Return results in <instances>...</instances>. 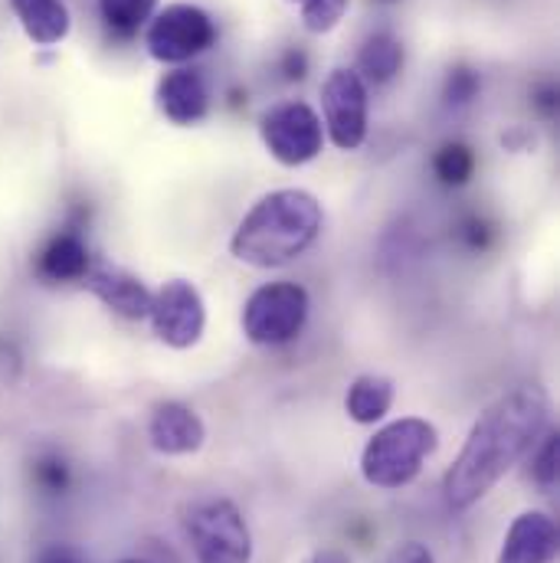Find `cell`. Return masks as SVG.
<instances>
[{"label": "cell", "mask_w": 560, "mask_h": 563, "mask_svg": "<svg viewBox=\"0 0 560 563\" xmlns=\"http://www.w3.org/2000/svg\"><path fill=\"white\" fill-rule=\"evenodd\" d=\"M147 439L151 449L161 455H190L207 442V426L187 404L164 400L151 410Z\"/></svg>", "instance_id": "cell-11"}, {"label": "cell", "mask_w": 560, "mask_h": 563, "mask_svg": "<svg viewBox=\"0 0 560 563\" xmlns=\"http://www.w3.org/2000/svg\"><path fill=\"white\" fill-rule=\"evenodd\" d=\"M157 109L174 125H197L210 112V92L197 69H174L157 82Z\"/></svg>", "instance_id": "cell-13"}, {"label": "cell", "mask_w": 560, "mask_h": 563, "mask_svg": "<svg viewBox=\"0 0 560 563\" xmlns=\"http://www.w3.org/2000/svg\"><path fill=\"white\" fill-rule=\"evenodd\" d=\"M33 482L50 495H63L69 488V465L59 455H43L33 465Z\"/></svg>", "instance_id": "cell-22"}, {"label": "cell", "mask_w": 560, "mask_h": 563, "mask_svg": "<svg viewBox=\"0 0 560 563\" xmlns=\"http://www.w3.org/2000/svg\"><path fill=\"white\" fill-rule=\"evenodd\" d=\"M387 563H436L432 561V554H429V548L420 544V541H407V544H400Z\"/></svg>", "instance_id": "cell-24"}, {"label": "cell", "mask_w": 560, "mask_h": 563, "mask_svg": "<svg viewBox=\"0 0 560 563\" xmlns=\"http://www.w3.org/2000/svg\"><path fill=\"white\" fill-rule=\"evenodd\" d=\"M23 33L36 46H56L69 36V7L63 0H10Z\"/></svg>", "instance_id": "cell-14"}, {"label": "cell", "mask_w": 560, "mask_h": 563, "mask_svg": "<svg viewBox=\"0 0 560 563\" xmlns=\"http://www.w3.org/2000/svg\"><path fill=\"white\" fill-rule=\"evenodd\" d=\"M122 563H147V561H122Z\"/></svg>", "instance_id": "cell-29"}, {"label": "cell", "mask_w": 560, "mask_h": 563, "mask_svg": "<svg viewBox=\"0 0 560 563\" xmlns=\"http://www.w3.org/2000/svg\"><path fill=\"white\" fill-rule=\"evenodd\" d=\"M391 407H394V384L381 374H364L348 387L344 410L361 426H374L377 420H384Z\"/></svg>", "instance_id": "cell-16"}, {"label": "cell", "mask_w": 560, "mask_h": 563, "mask_svg": "<svg viewBox=\"0 0 560 563\" xmlns=\"http://www.w3.org/2000/svg\"><path fill=\"white\" fill-rule=\"evenodd\" d=\"M147 318H151V328H154L161 344H167L174 351H187V347L200 344L204 328H207L204 295L197 291L194 282H164L157 291H151Z\"/></svg>", "instance_id": "cell-7"}, {"label": "cell", "mask_w": 560, "mask_h": 563, "mask_svg": "<svg viewBox=\"0 0 560 563\" xmlns=\"http://www.w3.org/2000/svg\"><path fill=\"white\" fill-rule=\"evenodd\" d=\"M308 321V291L295 282H270L243 305V334L260 347H282Z\"/></svg>", "instance_id": "cell-5"}, {"label": "cell", "mask_w": 560, "mask_h": 563, "mask_svg": "<svg viewBox=\"0 0 560 563\" xmlns=\"http://www.w3.org/2000/svg\"><path fill=\"white\" fill-rule=\"evenodd\" d=\"M479 73H472L469 66H455L446 79V102L449 106H469L479 96Z\"/></svg>", "instance_id": "cell-23"}, {"label": "cell", "mask_w": 560, "mask_h": 563, "mask_svg": "<svg viewBox=\"0 0 560 563\" xmlns=\"http://www.w3.org/2000/svg\"><path fill=\"white\" fill-rule=\"evenodd\" d=\"M558 548V521L545 511H521L512 521L495 563H554Z\"/></svg>", "instance_id": "cell-10"}, {"label": "cell", "mask_w": 560, "mask_h": 563, "mask_svg": "<svg viewBox=\"0 0 560 563\" xmlns=\"http://www.w3.org/2000/svg\"><path fill=\"white\" fill-rule=\"evenodd\" d=\"M83 282H86V288L109 311H116V314H122L129 321H141L151 311V291H147V285L135 273L122 269V266H112V263L92 266Z\"/></svg>", "instance_id": "cell-12"}, {"label": "cell", "mask_w": 560, "mask_h": 563, "mask_svg": "<svg viewBox=\"0 0 560 563\" xmlns=\"http://www.w3.org/2000/svg\"><path fill=\"white\" fill-rule=\"evenodd\" d=\"M36 563H83V561H79V554H76V551H69V548H59V544H56V548H46Z\"/></svg>", "instance_id": "cell-27"}, {"label": "cell", "mask_w": 560, "mask_h": 563, "mask_svg": "<svg viewBox=\"0 0 560 563\" xmlns=\"http://www.w3.org/2000/svg\"><path fill=\"white\" fill-rule=\"evenodd\" d=\"M558 432H545V435L538 439V452H535V459H531V482H535L541 492H554V488H558Z\"/></svg>", "instance_id": "cell-21"}, {"label": "cell", "mask_w": 560, "mask_h": 563, "mask_svg": "<svg viewBox=\"0 0 560 563\" xmlns=\"http://www.w3.org/2000/svg\"><path fill=\"white\" fill-rule=\"evenodd\" d=\"M154 7H157V0H99L106 26L119 36H135L151 20Z\"/></svg>", "instance_id": "cell-18"}, {"label": "cell", "mask_w": 560, "mask_h": 563, "mask_svg": "<svg viewBox=\"0 0 560 563\" xmlns=\"http://www.w3.org/2000/svg\"><path fill=\"white\" fill-rule=\"evenodd\" d=\"M325 210L315 194L285 187L260 197L230 236V256L253 269H279L305 256L321 236Z\"/></svg>", "instance_id": "cell-2"}, {"label": "cell", "mask_w": 560, "mask_h": 563, "mask_svg": "<svg viewBox=\"0 0 560 563\" xmlns=\"http://www.w3.org/2000/svg\"><path fill=\"white\" fill-rule=\"evenodd\" d=\"M432 170L446 187H462L475 170V151L462 141H446L432 157Z\"/></svg>", "instance_id": "cell-19"}, {"label": "cell", "mask_w": 560, "mask_h": 563, "mask_svg": "<svg viewBox=\"0 0 560 563\" xmlns=\"http://www.w3.org/2000/svg\"><path fill=\"white\" fill-rule=\"evenodd\" d=\"M305 563H351V558L338 548H318L305 558Z\"/></svg>", "instance_id": "cell-26"}, {"label": "cell", "mask_w": 560, "mask_h": 563, "mask_svg": "<svg viewBox=\"0 0 560 563\" xmlns=\"http://www.w3.org/2000/svg\"><path fill=\"white\" fill-rule=\"evenodd\" d=\"M387 3H391V0H387Z\"/></svg>", "instance_id": "cell-30"}, {"label": "cell", "mask_w": 560, "mask_h": 563, "mask_svg": "<svg viewBox=\"0 0 560 563\" xmlns=\"http://www.w3.org/2000/svg\"><path fill=\"white\" fill-rule=\"evenodd\" d=\"M92 269L89 250L76 233H59L36 260V273L46 282H83Z\"/></svg>", "instance_id": "cell-15"}, {"label": "cell", "mask_w": 560, "mask_h": 563, "mask_svg": "<svg viewBox=\"0 0 560 563\" xmlns=\"http://www.w3.org/2000/svg\"><path fill=\"white\" fill-rule=\"evenodd\" d=\"M548 417L551 404L541 387H518L485 407L442 478L446 505L465 511L482 501L538 445Z\"/></svg>", "instance_id": "cell-1"}, {"label": "cell", "mask_w": 560, "mask_h": 563, "mask_svg": "<svg viewBox=\"0 0 560 563\" xmlns=\"http://www.w3.org/2000/svg\"><path fill=\"white\" fill-rule=\"evenodd\" d=\"M282 73H285V79H305V73H308L305 53L301 49H288L285 59H282Z\"/></svg>", "instance_id": "cell-25"}, {"label": "cell", "mask_w": 560, "mask_h": 563, "mask_svg": "<svg viewBox=\"0 0 560 563\" xmlns=\"http://www.w3.org/2000/svg\"><path fill=\"white\" fill-rule=\"evenodd\" d=\"M288 3H298L301 26L308 33H331L341 23V16L348 13L351 0H288Z\"/></svg>", "instance_id": "cell-20"}, {"label": "cell", "mask_w": 560, "mask_h": 563, "mask_svg": "<svg viewBox=\"0 0 560 563\" xmlns=\"http://www.w3.org/2000/svg\"><path fill=\"white\" fill-rule=\"evenodd\" d=\"M436 445H439V432L432 422L420 417H404L384 426L381 432H374V439L364 445L361 475L367 485L384 488V492L407 488L420 475V468L436 452Z\"/></svg>", "instance_id": "cell-3"}, {"label": "cell", "mask_w": 560, "mask_h": 563, "mask_svg": "<svg viewBox=\"0 0 560 563\" xmlns=\"http://www.w3.org/2000/svg\"><path fill=\"white\" fill-rule=\"evenodd\" d=\"M260 135H263V144L270 147V154L285 167H301V164L315 161L325 147V129H321L318 112L295 99L273 106L263 115Z\"/></svg>", "instance_id": "cell-8"}, {"label": "cell", "mask_w": 560, "mask_h": 563, "mask_svg": "<svg viewBox=\"0 0 560 563\" xmlns=\"http://www.w3.org/2000/svg\"><path fill=\"white\" fill-rule=\"evenodd\" d=\"M404 69V43L391 33H374L364 46H361V56H358V76L364 82H374V86H384L391 82L397 73Z\"/></svg>", "instance_id": "cell-17"}, {"label": "cell", "mask_w": 560, "mask_h": 563, "mask_svg": "<svg viewBox=\"0 0 560 563\" xmlns=\"http://www.w3.org/2000/svg\"><path fill=\"white\" fill-rule=\"evenodd\" d=\"M184 531L197 563H253L250 525L230 498L197 501L184 518Z\"/></svg>", "instance_id": "cell-4"}, {"label": "cell", "mask_w": 560, "mask_h": 563, "mask_svg": "<svg viewBox=\"0 0 560 563\" xmlns=\"http://www.w3.org/2000/svg\"><path fill=\"white\" fill-rule=\"evenodd\" d=\"M217 43V23L207 10L194 3H171L164 7L144 33V46L151 59L164 66H180Z\"/></svg>", "instance_id": "cell-6"}, {"label": "cell", "mask_w": 560, "mask_h": 563, "mask_svg": "<svg viewBox=\"0 0 560 563\" xmlns=\"http://www.w3.org/2000/svg\"><path fill=\"white\" fill-rule=\"evenodd\" d=\"M554 99H558V92H554V89H545V92H541V99H538V106H541L545 112H554V106H558Z\"/></svg>", "instance_id": "cell-28"}, {"label": "cell", "mask_w": 560, "mask_h": 563, "mask_svg": "<svg viewBox=\"0 0 560 563\" xmlns=\"http://www.w3.org/2000/svg\"><path fill=\"white\" fill-rule=\"evenodd\" d=\"M321 112L334 147L358 151L367 139V82L354 69H331L321 86Z\"/></svg>", "instance_id": "cell-9"}]
</instances>
